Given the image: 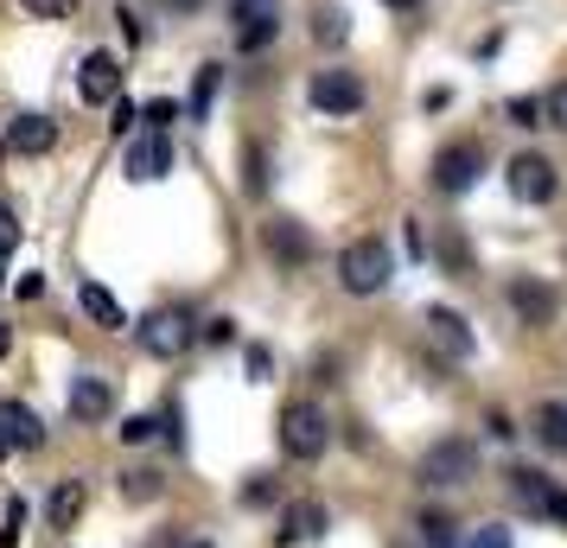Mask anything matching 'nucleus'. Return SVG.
<instances>
[{
    "mask_svg": "<svg viewBox=\"0 0 567 548\" xmlns=\"http://www.w3.org/2000/svg\"><path fill=\"white\" fill-rule=\"evenodd\" d=\"M389 275H395V261H389V242H377V236H358V242L338 256V281H344V293H358V300L383 293Z\"/></svg>",
    "mask_w": 567,
    "mask_h": 548,
    "instance_id": "1",
    "label": "nucleus"
},
{
    "mask_svg": "<svg viewBox=\"0 0 567 548\" xmlns=\"http://www.w3.org/2000/svg\"><path fill=\"white\" fill-rule=\"evenodd\" d=\"M472 472H478V446L460 441V434H446V441H434L427 453H421L414 478H421V485H434V492H446V485H465Z\"/></svg>",
    "mask_w": 567,
    "mask_h": 548,
    "instance_id": "2",
    "label": "nucleus"
},
{
    "mask_svg": "<svg viewBox=\"0 0 567 548\" xmlns=\"http://www.w3.org/2000/svg\"><path fill=\"white\" fill-rule=\"evenodd\" d=\"M281 446H287V459H319V453L332 446V421H326V409H312V402H287L281 409Z\"/></svg>",
    "mask_w": 567,
    "mask_h": 548,
    "instance_id": "3",
    "label": "nucleus"
},
{
    "mask_svg": "<svg viewBox=\"0 0 567 548\" xmlns=\"http://www.w3.org/2000/svg\"><path fill=\"white\" fill-rule=\"evenodd\" d=\"M192 339H198V325H192V313H185V307L147 313V325H141V351H147V358H185V351H192Z\"/></svg>",
    "mask_w": 567,
    "mask_h": 548,
    "instance_id": "4",
    "label": "nucleus"
},
{
    "mask_svg": "<svg viewBox=\"0 0 567 548\" xmlns=\"http://www.w3.org/2000/svg\"><path fill=\"white\" fill-rule=\"evenodd\" d=\"M478 173H485V147H478V141H453V147H440V159H434V185L446 192V198L472 192V185H478Z\"/></svg>",
    "mask_w": 567,
    "mask_h": 548,
    "instance_id": "5",
    "label": "nucleus"
},
{
    "mask_svg": "<svg viewBox=\"0 0 567 548\" xmlns=\"http://www.w3.org/2000/svg\"><path fill=\"white\" fill-rule=\"evenodd\" d=\"M511 497H516V504H529L536 517L567 523V492L548 478V472H536V466H511Z\"/></svg>",
    "mask_w": 567,
    "mask_h": 548,
    "instance_id": "6",
    "label": "nucleus"
},
{
    "mask_svg": "<svg viewBox=\"0 0 567 548\" xmlns=\"http://www.w3.org/2000/svg\"><path fill=\"white\" fill-rule=\"evenodd\" d=\"M230 20H236V45L261 52L281 32V0H230Z\"/></svg>",
    "mask_w": 567,
    "mask_h": 548,
    "instance_id": "7",
    "label": "nucleus"
},
{
    "mask_svg": "<svg viewBox=\"0 0 567 548\" xmlns=\"http://www.w3.org/2000/svg\"><path fill=\"white\" fill-rule=\"evenodd\" d=\"M307 96H312L319 115H358V108H363V77H358V71H319Z\"/></svg>",
    "mask_w": 567,
    "mask_h": 548,
    "instance_id": "8",
    "label": "nucleus"
},
{
    "mask_svg": "<svg viewBox=\"0 0 567 548\" xmlns=\"http://www.w3.org/2000/svg\"><path fill=\"white\" fill-rule=\"evenodd\" d=\"M555 159H542V154H516L511 159V192L523 198V205H548L555 198Z\"/></svg>",
    "mask_w": 567,
    "mask_h": 548,
    "instance_id": "9",
    "label": "nucleus"
},
{
    "mask_svg": "<svg viewBox=\"0 0 567 548\" xmlns=\"http://www.w3.org/2000/svg\"><path fill=\"white\" fill-rule=\"evenodd\" d=\"M78 96L83 103H115V96H122V64L109 52H90L83 71H78Z\"/></svg>",
    "mask_w": 567,
    "mask_h": 548,
    "instance_id": "10",
    "label": "nucleus"
},
{
    "mask_svg": "<svg viewBox=\"0 0 567 548\" xmlns=\"http://www.w3.org/2000/svg\"><path fill=\"white\" fill-rule=\"evenodd\" d=\"M166 173H173V141L147 128V134H141V141L128 147V179L154 185V179H166Z\"/></svg>",
    "mask_w": 567,
    "mask_h": 548,
    "instance_id": "11",
    "label": "nucleus"
},
{
    "mask_svg": "<svg viewBox=\"0 0 567 548\" xmlns=\"http://www.w3.org/2000/svg\"><path fill=\"white\" fill-rule=\"evenodd\" d=\"M0 441L13 453H39L45 446V421L32 415L27 402H0Z\"/></svg>",
    "mask_w": 567,
    "mask_h": 548,
    "instance_id": "12",
    "label": "nucleus"
},
{
    "mask_svg": "<svg viewBox=\"0 0 567 548\" xmlns=\"http://www.w3.org/2000/svg\"><path fill=\"white\" fill-rule=\"evenodd\" d=\"M511 307L523 325H555V313H561V300H555L548 281H511Z\"/></svg>",
    "mask_w": 567,
    "mask_h": 548,
    "instance_id": "13",
    "label": "nucleus"
},
{
    "mask_svg": "<svg viewBox=\"0 0 567 548\" xmlns=\"http://www.w3.org/2000/svg\"><path fill=\"white\" fill-rule=\"evenodd\" d=\"M7 147H13V154H27V159L52 154V147H58V122H52V115H20V122L7 128Z\"/></svg>",
    "mask_w": 567,
    "mask_h": 548,
    "instance_id": "14",
    "label": "nucleus"
},
{
    "mask_svg": "<svg viewBox=\"0 0 567 548\" xmlns=\"http://www.w3.org/2000/svg\"><path fill=\"white\" fill-rule=\"evenodd\" d=\"M427 339L446 351V358H472V332H465V319L453 307H427Z\"/></svg>",
    "mask_w": 567,
    "mask_h": 548,
    "instance_id": "15",
    "label": "nucleus"
},
{
    "mask_svg": "<svg viewBox=\"0 0 567 548\" xmlns=\"http://www.w3.org/2000/svg\"><path fill=\"white\" fill-rule=\"evenodd\" d=\"M71 415L78 421L115 415V383H103V376H78V383H71Z\"/></svg>",
    "mask_w": 567,
    "mask_h": 548,
    "instance_id": "16",
    "label": "nucleus"
},
{
    "mask_svg": "<svg viewBox=\"0 0 567 548\" xmlns=\"http://www.w3.org/2000/svg\"><path fill=\"white\" fill-rule=\"evenodd\" d=\"M268 249H275V261H287V268H300V261H312V236L300 230V224H293V217H275V224H268Z\"/></svg>",
    "mask_w": 567,
    "mask_h": 548,
    "instance_id": "17",
    "label": "nucleus"
},
{
    "mask_svg": "<svg viewBox=\"0 0 567 548\" xmlns=\"http://www.w3.org/2000/svg\"><path fill=\"white\" fill-rule=\"evenodd\" d=\"M319 529H326V504H287V517H281V529H275V542H281V548L312 542Z\"/></svg>",
    "mask_w": 567,
    "mask_h": 548,
    "instance_id": "18",
    "label": "nucleus"
},
{
    "mask_svg": "<svg viewBox=\"0 0 567 548\" xmlns=\"http://www.w3.org/2000/svg\"><path fill=\"white\" fill-rule=\"evenodd\" d=\"M78 300H83V313L96 319L103 332H122V325H128V313H122V300H115L109 288H96V281H83V288H78Z\"/></svg>",
    "mask_w": 567,
    "mask_h": 548,
    "instance_id": "19",
    "label": "nucleus"
},
{
    "mask_svg": "<svg viewBox=\"0 0 567 548\" xmlns=\"http://www.w3.org/2000/svg\"><path fill=\"white\" fill-rule=\"evenodd\" d=\"M45 517H52V529H71V523L83 517V485L78 478H64V485L45 497Z\"/></svg>",
    "mask_w": 567,
    "mask_h": 548,
    "instance_id": "20",
    "label": "nucleus"
},
{
    "mask_svg": "<svg viewBox=\"0 0 567 548\" xmlns=\"http://www.w3.org/2000/svg\"><path fill=\"white\" fill-rule=\"evenodd\" d=\"M536 441L555 446V453H567V402H542L536 409Z\"/></svg>",
    "mask_w": 567,
    "mask_h": 548,
    "instance_id": "21",
    "label": "nucleus"
},
{
    "mask_svg": "<svg viewBox=\"0 0 567 548\" xmlns=\"http://www.w3.org/2000/svg\"><path fill=\"white\" fill-rule=\"evenodd\" d=\"M414 529H421V542H427V548H460V523L446 517V510H421Z\"/></svg>",
    "mask_w": 567,
    "mask_h": 548,
    "instance_id": "22",
    "label": "nucleus"
},
{
    "mask_svg": "<svg viewBox=\"0 0 567 548\" xmlns=\"http://www.w3.org/2000/svg\"><path fill=\"white\" fill-rule=\"evenodd\" d=\"M312 39H319V45H344V39H351V27H344V7H319Z\"/></svg>",
    "mask_w": 567,
    "mask_h": 548,
    "instance_id": "23",
    "label": "nucleus"
},
{
    "mask_svg": "<svg viewBox=\"0 0 567 548\" xmlns=\"http://www.w3.org/2000/svg\"><path fill=\"white\" fill-rule=\"evenodd\" d=\"M217 83H224V71H217V64H205V71H198V83H192V115H198V122H205V108L217 103Z\"/></svg>",
    "mask_w": 567,
    "mask_h": 548,
    "instance_id": "24",
    "label": "nucleus"
},
{
    "mask_svg": "<svg viewBox=\"0 0 567 548\" xmlns=\"http://www.w3.org/2000/svg\"><path fill=\"white\" fill-rule=\"evenodd\" d=\"M141 122H147V128H154V134H166V128H173V122H179V103H173V96H154V103L141 108Z\"/></svg>",
    "mask_w": 567,
    "mask_h": 548,
    "instance_id": "25",
    "label": "nucleus"
},
{
    "mask_svg": "<svg viewBox=\"0 0 567 548\" xmlns=\"http://www.w3.org/2000/svg\"><path fill=\"white\" fill-rule=\"evenodd\" d=\"M542 128H567V77L542 96Z\"/></svg>",
    "mask_w": 567,
    "mask_h": 548,
    "instance_id": "26",
    "label": "nucleus"
},
{
    "mask_svg": "<svg viewBox=\"0 0 567 548\" xmlns=\"http://www.w3.org/2000/svg\"><path fill=\"white\" fill-rule=\"evenodd\" d=\"M504 115H511L516 128H542V96H511Z\"/></svg>",
    "mask_w": 567,
    "mask_h": 548,
    "instance_id": "27",
    "label": "nucleus"
},
{
    "mask_svg": "<svg viewBox=\"0 0 567 548\" xmlns=\"http://www.w3.org/2000/svg\"><path fill=\"white\" fill-rule=\"evenodd\" d=\"M27 13H39V20H71L78 13V0H20Z\"/></svg>",
    "mask_w": 567,
    "mask_h": 548,
    "instance_id": "28",
    "label": "nucleus"
},
{
    "mask_svg": "<svg viewBox=\"0 0 567 548\" xmlns=\"http://www.w3.org/2000/svg\"><path fill=\"white\" fill-rule=\"evenodd\" d=\"M20 523H27V504L13 497V504H7V529H0V548H20Z\"/></svg>",
    "mask_w": 567,
    "mask_h": 548,
    "instance_id": "29",
    "label": "nucleus"
},
{
    "mask_svg": "<svg viewBox=\"0 0 567 548\" xmlns=\"http://www.w3.org/2000/svg\"><path fill=\"white\" fill-rule=\"evenodd\" d=\"M134 122H141V108H134V103H122V96H115V103H109V128H115V134H128Z\"/></svg>",
    "mask_w": 567,
    "mask_h": 548,
    "instance_id": "30",
    "label": "nucleus"
},
{
    "mask_svg": "<svg viewBox=\"0 0 567 548\" xmlns=\"http://www.w3.org/2000/svg\"><path fill=\"white\" fill-rule=\"evenodd\" d=\"M13 249H20V217L0 205V256H13Z\"/></svg>",
    "mask_w": 567,
    "mask_h": 548,
    "instance_id": "31",
    "label": "nucleus"
},
{
    "mask_svg": "<svg viewBox=\"0 0 567 548\" xmlns=\"http://www.w3.org/2000/svg\"><path fill=\"white\" fill-rule=\"evenodd\" d=\"M122 441H128V446L154 441V415H128V421H122Z\"/></svg>",
    "mask_w": 567,
    "mask_h": 548,
    "instance_id": "32",
    "label": "nucleus"
},
{
    "mask_svg": "<svg viewBox=\"0 0 567 548\" xmlns=\"http://www.w3.org/2000/svg\"><path fill=\"white\" fill-rule=\"evenodd\" d=\"M465 548H511V529H504V523H485V529H478Z\"/></svg>",
    "mask_w": 567,
    "mask_h": 548,
    "instance_id": "33",
    "label": "nucleus"
},
{
    "mask_svg": "<svg viewBox=\"0 0 567 548\" xmlns=\"http://www.w3.org/2000/svg\"><path fill=\"white\" fill-rule=\"evenodd\" d=\"M243 185H249V192H268V159H261V147H249V173H243Z\"/></svg>",
    "mask_w": 567,
    "mask_h": 548,
    "instance_id": "34",
    "label": "nucleus"
},
{
    "mask_svg": "<svg viewBox=\"0 0 567 548\" xmlns=\"http://www.w3.org/2000/svg\"><path fill=\"white\" fill-rule=\"evenodd\" d=\"M440 256H446V268H453V275H465V268H472V256H465L460 236H446V242H440Z\"/></svg>",
    "mask_w": 567,
    "mask_h": 548,
    "instance_id": "35",
    "label": "nucleus"
},
{
    "mask_svg": "<svg viewBox=\"0 0 567 548\" xmlns=\"http://www.w3.org/2000/svg\"><path fill=\"white\" fill-rule=\"evenodd\" d=\"M122 492L141 504V497H154V492H159V478H154V472H128V485H122Z\"/></svg>",
    "mask_w": 567,
    "mask_h": 548,
    "instance_id": "36",
    "label": "nucleus"
},
{
    "mask_svg": "<svg viewBox=\"0 0 567 548\" xmlns=\"http://www.w3.org/2000/svg\"><path fill=\"white\" fill-rule=\"evenodd\" d=\"M268 370H275V358H268V351H261V344H249V376H256V383H261V376H268Z\"/></svg>",
    "mask_w": 567,
    "mask_h": 548,
    "instance_id": "37",
    "label": "nucleus"
},
{
    "mask_svg": "<svg viewBox=\"0 0 567 548\" xmlns=\"http://www.w3.org/2000/svg\"><path fill=\"white\" fill-rule=\"evenodd\" d=\"M268 497H275V485H268V478H256V485H243V504H268Z\"/></svg>",
    "mask_w": 567,
    "mask_h": 548,
    "instance_id": "38",
    "label": "nucleus"
},
{
    "mask_svg": "<svg viewBox=\"0 0 567 548\" xmlns=\"http://www.w3.org/2000/svg\"><path fill=\"white\" fill-rule=\"evenodd\" d=\"M205 339H210V344H230V339H236V325H230V319H210Z\"/></svg>",
    "mask_w": 567,
    "mask_h": 548,
    "instance_id": "39",
    "label": "nucleus"
},
{
    "mask_svg": "<svg viewBox=\"0 0 567 548\" xmlns=\"http://www.w3.org/2000/svg\"><path fill=\"white\" fill-rule=\"evenodd\" d=\"M383 7H395V13H414V7H421V0H383Z\"/></svg>",
    "mask_w": 567,
    "mask_h": 548,
    "instance_id": "40",
    "label": "nucleus"
},
{
    "mask_svg": "<svg viewBox=\"0 0 567 548\" xmlns=\"http://www.w3.org/2000/svg\"><path fill=\"white\" fill-rule=\"evenodd\" d=\"M7 344H13V332H7V325H0V358H7Z\"/></svg>",
    "mask_w": 567,
    "mask_h": 548,
    "instance_id": "41",
    "label": "nucleus"
},
{
    "mask_svg": "<svg viewBox=\"0 0 567 548\" xmlns=\"http://www.w3.org/2000/svg\"><path fill=\"white\" fill-rule=\"evenodd\" d=\"M166 7H179V13H185V7H198V0H166Z\"/></svg>",
    "mask_w": 567,
    "mask_h": 548,
    "instance_id": "42",
    "label": "nucleus"
},
{
    "mask_svg": "<svg viewBox=\"0 0 567 548\" xmlns=\"http://www.w3.org/2000/svg\"><path fill=\"white\" fill-rule=\"evenodd\" d=\"M7 453H13V446H7V441H0V459H7Z\"/></svg>",
    "mask_w": 567,
    "mask_h": 548,
    "instance_id": "43",
    "label": "nucleus"
},
{
    "mask_svg": "<svg viewBox=\"0 0 567 548\" xmlns=\"http://www.w3.org/2000/svg\"><path fill=\"white\" fill-rule=\"evenodd\" d=\"M192 548H210V542H192Z\"/></svg>",
    "mask_w": 567,
    "mask_h": 548,
    "instance_id": "44",
    "label": "nucleus"
},
{
    "mask_svg": "<svg viewBox=\"0 0 567 548\" xmlns=\"http://www.w3.org/2000/svg\"><path fill=\"white\" fill-rule=\"evenodd\" d=\"M0 281H7V275H0Z\"/></svg>",
    "mask_w": 567,
    "mask_h": 548,
    "instance_id": "45",
    "label": "nucleus"
}]
</instances>
